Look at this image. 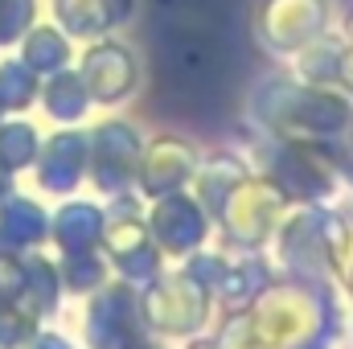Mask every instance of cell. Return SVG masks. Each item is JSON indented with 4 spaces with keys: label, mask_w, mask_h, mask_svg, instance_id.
I'll return each instance as SVG.
<instances>
[{
    "label": "cell",
    "mask_w": 353,
    "mask_h": 349,
    "mask_svg": "<svg viewBox=\"0 0 353 349\" xmlns=\"http://www.w3.org/2000/svg\"><path fill=\"white\" fill-rule=\"evenodd\" d=\"M37 157V136L29 123H0V173H17Z\"/></svg>",
    "instance_id": "2"
},
{
    "label": "cell",
    "mask_w": 353,
    "mask_h": 349,
    "mask_svg": "<svg viewBox=\"0 0 353 349\" xmlns=\"http://www.w3.org/2000/svg\"><path fill=\"white\" fill-rule=\"evenodd\" d=\"M54 226H58V243L66 251H87L99 235V214L90 206H66Z\"/></svg>",
    "instance_id": "3"
},
{
    "label": "cell",
    "mask_w": 353,
    "mask_h": 349,
    "mask_svg": "<svg viewBox=\"0 0 353 349\" xmlns=\"http://www.w3.org/2000/svg\"><path fill=\"white\" fill-rule=\"evenodd\" d=\"M83 169V140L79 136H58L46 157H41V185L50 189H70Z\"/></svg>",
    "instance_id": "1"
},
{
    "label": "cell",
    "mask_w": 353,
    "mask_h": 349,
    "mask_svg": "<svg viewBox=\"0 0 353 349\" xmlns=\"http://www.w3.org/2000/svg\"><path fill=\"white\" fill-rule=\"evenodd\" d=\"M29 99H33V74H29V66L4 62V66H0V107L21 111Z\"/></svg>",
    "instance_id": "6"
},
{
    "label": "cell",
    "mask_w": 353,
    "mask_h": 349,
    "mask_svg": "<svg viewBox=\"0 0 353 349\" xmlns=\"http://www.w3.org/2000/svg\"><path fill=\"white\" fill-rule=\"evenodd\" d=\"M46 107H50L58 119H74V115L83 111V87H79V79H70V74L54 79L50 90H46Z\"/></svg>",
    "instance_id": "7"
},
{
    "label": "cell",
    "mask_w": 353,
    "mask_h": 349,
    "mask_svg": "<svg viewBox=\"0 0 353 349\" xmlns=\"http://www.w3.org/2000/svg\"><path fill=\"white\" fill-rule=\"evenodd\" d=\"M29 279V263L17 259V251H0V304H21Z\"/></svg>",
    "instance_id": "8"
},
{
    "label": "cell",
    "mask_w": 353,
    "mask_h": 349,
    "mask_svg": "<svg viewBox=\"0 0 353 349\" xmlns=\"http://www.w3.org/2000/svg\"><path fill=\"white\" fill-rule=\"evenodd\" d=\"M37 337V317L25 304H0V349H29Z\"/></svg>",
    "instance_id": "4"
},
{
    "label": "cell",
    "mask_w": 353,
    "mask_h": 349,
    "mask_svg": "<svg viewBox=\"0 0 353 349\" xmlns=\"http://www.w3.org/2000/svg\"><path fill=\"white\" fill-rule=\"evenodd\" d=\"M29 12H33V4H29V0H0V46H4V41H12V37L25 29Z\"/></svg>",
    "instance_id": "9"
},
{
    "label": "cell",
    "mask_w": 353,
    "mask_h": 349,
    "mask_svg": "<svg viewBox=\"0 0 353 349\" xmlns=\"http://www.w3.org/2000/svg\"><path fill=\"white\" fill-rule=\"evenodd\" d=\"M62 58H66V41H62L54 29L29 33V41H25V66H33V70H54V66H62Z\"/></svg>",
    "instance_id": "5"
}]
</instances>
